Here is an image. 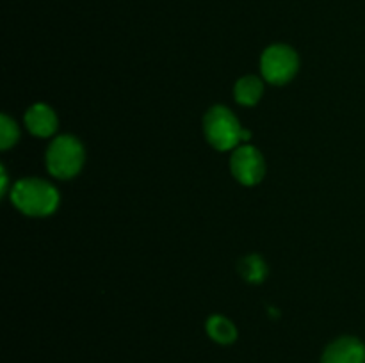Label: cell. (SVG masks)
I'll use <instances>...</instances> for the list:
<instances>
[{
	"instance_id": "6da1fadb",
	"label": "cell",
	"mask_w": 365,
	"mask_h": 363,
	"mask_svg": "<svg viewBox=\"0 0 365 363\" xmlns=\"http://www.w3.org/2000/svg\"><path fill=\"white\" fill-rule=\"evenodd\" d=\"M11 201L25 216L45 217L56 212L59 206V192L48 182L39 178H24L14 184Z\"/></svg>"
},
{
	"instance_id": "7a4b0ae2",
	"label": "cell",
	"mask_w": 365,
	"mask_h": 363,
	"mask_svg": "<svg viewBox=\"0 0 365 363\" xmlns=\"http://www.w3.org/2000/svg\"><path fill=\"white\" fill-rule=\"evenodd\" d=\"M203 132L210 144L220 152L235 149L241 141H250L252 132L241 127L232 110L223 105H214L203 117Z\"/></svg>"
},
{
	"instance_id": "3957f363",
	"label": "cell",
	"mask_w": 365,
	"mask_h": 363,
	"mask_svg": "<svg viewBox=\"0 0 365 363\" xmlns=\"http://www.w3.org/2000/svg\"><path fill=\"white\" fill-rule=\"evenodd\" d=\"M84 146L73 135H59L46 149V169L52 177L68 180L73 178L84 166Z\"/></svg>"
},
{
	"instance_id": "277c9868",
	"label": "cell",
	"mask_w": 365,
	"mask_h": 363,
	"mask_svg": "<svg viewBox=\"0 0 365 363\" xmlns=\"http://www.w3.org/2000/svg\"><path fill=\"white\" fill-rule=\"evenodd\" d=\"M299 70V57L289 45H271L260 57V71L267 82L274 85L287 84Z\"/></svg>"
},
{
	"instance_id": "5b68a950",
	"label": "cell",
	"mask_w": 365,
	"mask_h": 363,
	"mask_svg": "<svg viewBox=\"0 0 365 363\" xmlns=\"http://www.w3.org/2000/svg\"><path fill=\"white\" fill-rule=\"evenodd\" d=\"M230 169L239 184L257 185L266 174V162L259 149L250 144H242L232 153Z\"/></svg>"
},
{
	"instance_id": "8992f818",
	"label": "cell",
	"mask_w": 365,
	"mask_h": 363,
	"mask_svg": "<svg viewBox=\"0 0 365 363\" xmlns=\"http://www.w3.org/2000/svg\"><path fill=\"white\" fill-rule=\"evenodd\" d=\"M321 363H365V344L356 337H341L331 342Z\"/></svg>"
},
{
	"instance_id": "52a82bcc",
	"label": "cell",
	"mask_w": 365,
	"mask_h": 363,
	"mask_svg": "<svg viewBox=\"0 0 365 363\" xmlns=\"http://www.w3.org/2000/svg\"><path fill=\"white\" fill-rule=\"evenodd\" d=\"M57 114L46 103H34L25 112V125L36 137H50L57 130Z\"/></svg>"
},
{
	"instance_id": "ba28073f",
	"label": "cell",
	"mask_w": 365,
	"mask_h": 363,
	"mask_svg": "<svg viewBox=\"0 0 365 363\" xmlns=\"http://www.w3.org/2000/svg\"><path fill=\"white\" fill-rule=\"evenodd\" d=\"M264 93V84L259 77H253V75H246V77L239 78L235 82L234 88V96L237 100V103L241 105H255L259 103V100L262 98Z\"/></svg>"
},
{
	"instance_id": "9c48e42d",
	"label": "cell",
	"mask_w": 365,
	"mask_h": 363,
	"mask_svg": "<svg viewBox=\"0 0 365 363\" xmlns=\"http://www.w3.org/2000/svg\"><path fill=\"white\" fill-rule=\"evenodd\" d=\"M205 330L207 335H209L216 344L221 345L234 344L235 338H237V330H235L234 322L223 315L209 317V320H207L205 324Z\"/></svg>"
},
{
	"instance_id": "30bf717a",
	"label": "cell",
	"mask_w": 365,
	"mask_h": 363,
	"mask_svg": "<svg viewBox=\"0 0 365 363\" xmlns=\"http://www.w3.org/2000/svg\"><path fill=\"white\" fill-rule=\"evenodd\" d=\"M239 273L248 283H262L267 276V265L260 255H248L239 262Z\"/></svg>"
},
{
	"instance_id": "8fae6325",
	"label": "cell",
	"mask_w": 365,
	"mask_h": 363,
	"mask_svg": "<svg viewBox=\"0 0 365 363\" xmlns=\"http://www.w3.org/2000/svg\"><path fill=\"white\" fill-rule=\"evenodd\" d=\"M18 137H20V132H18L16 123L9 116L2 114L0 117V148H11L13 144H16Z\"/></svg>"
},
{
	"instance_id": "7c38bea8",
	"label": "cell",
	"mask_w": 365,
	"mask_h": 363,
	"mask_svg": "<svg viewBox=\"0 0 365 363\" xmlns=\"http://www.w3.org/2000/svg\"><path fill=\"white\" fill-rule=\"evenodd\" d=\"M6 192H7V174L6 171L2 169V194L6 196Z\"/></svg>"
}]
</instances>
